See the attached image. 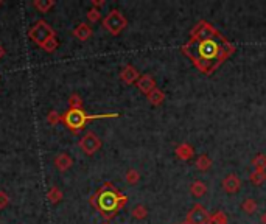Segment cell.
Masks as SVG:
<instances>
[{
	"instance_id": "26",
	"label": "cell",
	"mask_w": 266,
	"mask_h": 224,
	"mask_svg": "<svg viewBox=\"0 0 266 224\" xmlns=\"http://www.w3.org/2000/svg\"><path fill=\"white\" fill-rule=\"evenodd\" d=\"M86 17H87L89 22H92V24H97V22L101 20V13L97 8H91L86 13Z\"/></svg>"
},
{
	"instance_id": "9",
	"label": "cell",
	"mask_w": 266,
	"mask_h": 224,
	"mask_svg": "<svg viewBox=\"0 0 266 224\" xmlns=\"http://www.w3.org/2000/svg\"><path fill=\"white\" fill-rule=\"evenodd\" d=\"M139 78H140V73H139V70L136 69L134 65H131V64H126L122 69V72H120V80L123 81L125 84H136L137 81H139Z\"/></svg>"
},
{
	"instance_id": "21",
	"label": "cell",
	"mask_w": 266,
	"mask_h": 224,
	"mask_svg": "<svg viewBox=\"0 0 266 224\" xmlns=\"http://www.w3.org/2000/svg\"><path fill=\"white\" fill-rule=\"evenodd\" d=\"M131 215H132V218H136V220H145L148 216V208L142 204H139L131 210Z\"/></svg>"
},
{
	"instance_id": "33",
	"label": "cell",
	"mask_w": 266,
	"mask_h": 224,
	"mask_svg": "<svg viewBox=\"0 0 266 224\" xmlns=\"http://www.w3.org/2000/svg\"><path fill=\"white\" fill-rule=\"evenodd\" d=\"M181 224H190V223H187V221H184V223H181Z\"/></svg>"
},
{
	"instance_id": "18",
	"label": "cell",
	"mask_w": 266,
	"mask_h": 224,
	"mask_svg": "<svg viewBox=\"0 0 266 224\" xmlns=\"http://www.w3.org/2000/svg\"><path fill=\"white\" fill-rule=\"evenodd\" d=\"M195 163H196V168L199 171H207V170H210V167H212V159L207 154H201L196 159Z\"/></svg>"
},
{
	"instance_id": "5",
	"label": "cell",
	"mask_w": 266,
	"mask_h": 224,
	"mask_svg": "<svg viewBox=\"0 0 266 224\" xmlns=\"http://www.w3.org/2000/svg\"><path fill=\"white\" fill-rule=\"evenodd\" d=\"M101 24H103V28H105L108 33H110L112 36H118L125 28L128 27V20L123 16L122 11L110 10L106 14V17L101 20Z\"/></svg>"
},
{
	"instance_id": "28",
	"label": "cell",
	"mask_w": 266,
	"mask_h": 224,
	"mask_svg": "<svg viewBox=\"0 0 266 224\" xmlns=\"http://www.w3.org/2000/svg\"><path fill=\"white\" fill-rule=\"evenodd\" d=\"M58 46H59V44H58V41H56V37H53V39H50L48 42H46V44H44V46L41 47L44 51H47V53H53V51L58 48Z\"/></svg>"
},
{
	"instance_id": "32",
	"label": "cell",
	"mask_w": 266,
	"mask_h": 224,
	"mask_svg": "<svg viewBox=\"0 0 266 224\" xmlns=\"http://www.w3.org/2000/svg\"><path fill=\"white\" fill-rule=\"evenodd\" d=\"M260 221H262V224H266V212L260 216Z\"/></svg>"
},
{
	"instance_id": "6",
	"label": "cell",
	"mask_w": 266,
	"mask_h": 224,
	"mask_svg": "<svg viewBox=\"0 0 266 224\" xmlns=\"http://www.w3.org/2000/svg\"><path fill=\"white\" fill-rule=\"evenodd\" d=\"M101 145H103L101 144V139L94 131H87L84 136L79 139V142H78L79 149L86 156H94L101 148Z\"/></svg>"
},
{
	"instance_id": "31",
	"label": "cell",
	"mask_w": 266,
	"mask_h": 224,
	"mask_svg": "<svg viewBox=\"0 0 266 224\" xmlns=\"http://www.w3.org/2000/svg\"><path fill=\"white\" fill-rule=\"evenodd\" d=\"M5 56V48H3V46L0 44V59H2Z\"/></svg>"
},
{
	"instance_id": "11",
	"label": "cell",
	"mask_w": 266,
	"mask_h": 224,
	"mask_svg": "<svg viewBox=\"0 0 266 224\" xmlns=\"http://www.w3.org/2000/svg\"><path fill=\"white\" fill-rule=\"evenodd\" d=\"M72 34L75 36L78 41L86 42L94 36V30L91 28V25H87L86 22H81V24H78L75 28L72 30Z\"/></svg>"
},
{
	"instance_id": "4",
	"label": "cell",
	"mask_w": 266,
	"mask_h": 224,
	"mask_svg": "<svg viewBox=\"0 0 266 224\" xmlns=\"http://www.w3.org/2000/svg\"><path fill=\"white\" fill-rule=\"evenodd\" d=\"M28 37H30V41L34 42L38 47H42L46 42H48L50 39L56 37V32H55V28L48 24V22L41 19L28 30Z\"/></svg>"
},
{
	"instance_id": "15",
	"label": "cell",
	"mask_w": 266,
	"mask_h": 224,
	"mask_svg": "<svg viewBox=\"0 0 266 224\" xmlns=\"http://www.w3.org/2000/svg\"><path fill=\"white\" fill-rule=\"evenodd\" d=\"M56 5V2L55 0H34L33 2V6L36 10H38L39 13H42V14H46V13H48L53 6Z\"/></svg>"
},
{
	"instance_id": "34",
	"label": "cell",
	"mask_w": 266,
	"mask_h": 224,
	"mask_svg": "<svg viewBox=\"0 0 266 224\" xmlns=\"http://www.w3.org/2000/svg\"><path fill=\"white\" fill-rule=\"evenodd\" d=\"M2 3H3V2H2V0H0V5H2Z\"/></svg>"
},
{
	"instance_id": "2",
	"label": "cell",
	"mask_w": 266,
	"mask_h": 224,
	"mask_svg": "<svg viewBox=\"0 0 266 224\" xmlns=\"http://www.w3.org/2000/svg\"><path fill=\"white\" fill-rule=\"evenodd\" d=\"M89 203L103 218L109 221L126 206L128 196L118 190L112 182H105L89 198Z\"/></svg>"
},
{
	"instance_id": "17",
	"label": "cell",
	"mask_w": 266,
	"mask_h": 224,
	"mask_svg": "<svg viewBox=\"0 0 266 224\" xmlns=\"http://www.w3.org/2000/svg\"><path fill=\"white\" fill-rule=\"evenodd\" d=\"M64 198V193L58 189V187H51V189L47 192V199L50 201L51 204H58V203H61Z\"/></svg>"
},
{
	"instance_id": "29",
	"label": "cell",
	"mask_w": 266,
	"mask_h": 224,
	"mask_svg": "<svg viewBox=\"0 0 266 224\" xmlns=\"http://www.w3.org/2000/svg\"><path fill=\"white\" fill-rule=\"evenodd\" d=\"M10 206V196L6 195L5 192L0 190V210H3V208H6Z\"/></svg>"
},
{
	"instance_id": "7",
	"label": "cell",
	"mask_w": 266,
	"mask_h": 224,
	"mask_svg": "<svg viewBox=\"0 0 266 224\" xmlns=\"http://www.w3.org/2000/svg\"><path fill=\"white\" fill-rule=\"evenodd\" d=\"M210 213L207 212V208L203 204H195L193 208L187 213V223L190 224H207Z\"/></svg>"
},
{
	"instance_id": "3",
	"label": "cell",
	"mask_w": 266,
	"mask_h": 224,
	"mask_svg": "<svg viewBox=\"0 0 266 224\" xmlns=\"http://www.w3.org/2000/svg\"><path fill=\"white\" fill-rule=\"evenodd\" d=\"M118 112H109V114H97V115H91L87 114L84 109H72L69 108L67 111L63 114L61 122L63 125L73 134H79L86 128V125L92 120H98V118H117Z\"/></svg>"
},
{
	"instance_id": "23",
	"label": "cell",
	"mask_w": 266,
	"mask_h": 224,
	"mask_svg": "<svg viewBox=\"0 0 266 224\" xmlns=\"http://www.w3.org/2000/svg\"><path fill=\"white\" fill-rule=\"evenodd\" d=\"M257 203L252 199V198H248V199H245V203L241 204V208H243V212L245 213H248V215H252L255 210H257Z\"/></svg>"
},
{
	"instance_id": "25",
	"label": "cell",
	"mask_w": 266,
	"mask_h": 224,
	"mask_svg": "<svg viewBox=\"0 0 266 224\" xmlns=\"http://www.w3.org/2000/svg\"><path fill=\"white\" fill-rule=\"evenodd\" d=\"M69 108L72 109H83V98L78 94H72L69 96Z\"/></svg>"
},
{
	"instance_id": "20",
	"label": "cell",
	"mask_w": 266,
	"mask_h": 224,
	"mask_svg": "<svg viewBox=\"0 0 266 224\" xmlns=\"http://www.w3.org/2000/svg\"><path fill=\"white\" fill-rule=\"evenodd\" d=\"M207 224H227V216L224 212L218 210L217 213H213L209 216V221H207Z\"/></svg>"
},
{
	"instance_id": "24",
	"label": "cell",
	"mask_w": 266,
	"mask_h": 224,
	"mask_svg": "<svg viewBox=\"0 0 266 224\" xmlns=\"http://www.w3.org/2000/svg\"><path fill=\"white\" fill-rule=\"evenodd\" d=\"M252 167L254 170H263L266 171V156L265 154H257L252 159Z\"/></svg>"
},
{
	"instance_id": "22",
	"label": "cell",
	"mask_w": 266,
	"mask_h": 224,
	"mask_svg": "<svg viewBox=\"0 0 266 224\" xmlns=\"http://www.w3.org/2000/svg\"><path fill=\"white\" fill-rule=\"evenodd\" d=\"M125 179H126V182L129 185H136L140 181V173H139L136 168H129L126 171V175H125Z\"/></svg>"
},
{
	"instance_id": "1",
	"label": "cell",
	"mask_w": 266,
	"mask_h": 224,
	"mask_svg": "<svg viewBox=\"0 0 266 224\" xmlns=\"http://www.w3.org/2000/svg\"><path fill=\"white\" fill-rule=\"evenodd\" d=\"M181 50L199 72L210 77L235 53L236 48L212 24L199 20Z\"/></svg>"
},
{
	"instance_id": "14",
	"label": "cell",
	"mask_w": 266,
	"mask_h": 224,
	"mask_svg": "<svg viewBox=\"0 0 266 224\" xmlns=\"http://www.w3.org/2000/svg\"><path fill=\"white\" fill-rule=\"evenodd\" d=\"M146 98H148V101H150L153 106H160L162 103H164V100H165V94L160 91V89H154L153 92H150L146 95Z\"/></svg>"
},
{
	"instance_id": "16",
	"label": "cell",
	"mask_w": 266,
	"mask_h": 224,
	"mask_svg": "<svg viewBox=\"0 0 266 224\" xmlns=\"http://www.w3.org/2000/svg\"><path fill=\"white\" fill-rule=\"evenodd\" d=\"M190 193L196 198H201L207 193V185L203 181H195L193 184L190 185Z\"/></svg>"
},
{
	"instance_id": "13",
	"label": "cell",
	"mask_w": 266,
	"mask_h": 224,
	"mask_svg": "<svg viewBox=\"0 0 266 224\" xmlns=\"http://www.w3.org/2000/svg\"><path fill=\"white\" fill-rule=\"evenodd\" d=\"M174 153H176V156H177V158H179L181 160H190L191 158H193L195 149H193V146L188 145V144H181V145H177V146H176Z\"/></svg>"
},
{
	"instance_id": "19",
	"label": "cell",
	"mask_w": 266,
	"mask_h": 224,
	"mask_svg": "<svg viewBox=\"0 0 266 224\" xmlns=\"http://www.w3.org/2000/svg\"><path fill=\"white\" fill-rule=\"evenodd\" d=\"M249 179H250V182H252L254 185H262L266 181V171H263V170H254L252 173H250Z\"/></svg>"
},
{
	"instance_id": "10",
	"label": "cell",
	"mask_w": 266,
	"mask_h": 224,
	"mask_svg": "<svg viewBox=\"0 0 266 224\" xmlns=\"http://www.w3.org/2000/svg\"><path fill=\"white\" fill-rule=\"evenodd\" d=\"M221 187H223V190L226 193H229V195H235L236 192L240 190V187H241V181L238 179V176L231 173V175H227L224 179H223V182H221Z\"/></svg>"
},
{
	"instance_id": "27",
	"label": "cell",
	"mask_w": 266,
	"mask_h": 224,
	"mask_svg": "<svg viewBox=\"0 0 266 224\" xmlns=\"http://www.w3.org/2000/svg\"><path fill=\"white\" fill-rule=\"evenodd\" d=\"M61 118H63V114H59L58 111H50L47 115V122L51 126H56L58 123H61Z\"/></svg>"
},
{
	"instance_id": "8",
	"label": "cell",
	"mask_w": 266,
	"mask_h": 224,
	"mask_svg": "<svg viewBox=\"0 0 266 224\" xmlns=\"http://www.w3.org/2000/svg\"><path fill=\"white\" fill-rule=\"evenodd\" d=\"M136 86H137V89H139L140 92L148 95L150 92H153L154 89H156V80H154L153 75H150V73L140 75V78H139V81L136 83Z\"/></svg>"
},
{
	"instance_id": "30",
	"label": "cell",
	"mask_w": 266,
	"mask_h": 224,
	"mask_svg": "<svg viewBox=\"0 0 266 224\" xmlns=\"http://www.w3.org/2000/svg\"><path fill=\"white\" fill-rule=\"evenodd\" d=\"M103 5H106V2L105 0H92V8H100V6H103Z\"/></svg>"
},
{
	"instance_id": "12",
	"label": "cell",
	"mask_w": 266,
	"mask_h": 224,
	"mask_svg": "<svg viewBox=\"0 0 266 224\" xmlns=\"http://www.w3.org/2000/svg\"><path fill=\"white\" fill-rule=\"evenodd\" d=\"M53 163H55L56 170L63 171V173H64V171H67V170L72 168V165H73V159L70 158V156H69L67 153H61V154H58L56 158H55Z\"/></svg>"
}]
</instances>
